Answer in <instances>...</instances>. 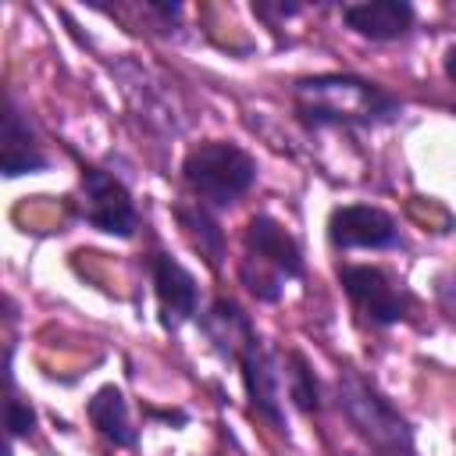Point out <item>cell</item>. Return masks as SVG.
Wrapping results in <instances>:
<instances>
[{
	"label": "cell",
	"instance_id": "obj_1",
	"mask_svg": "<svg viewBox=\"0 0 456 456\" xmlns=\"http://www.w3.org/2000/svg\"><path fill=\"white\" fill-rule=\"evenodd\" d=\"M296 114L314 128H378L399 114V100L356 75H314L296 82Z\"/></svg>",
	"mask_w": 456,
	"mask_h": 456
},
{
	"label": "cell",
	"instance_id": "obj_2",
	"mask_svg": "<svg viewBox=\"0 0 456 456\" xmlns=\"http://www.w3.org/2000/svg\"><path fill=\"white\" fill-rule=\"evenodd\" d=\"M242 246H246V256L239 264V278L264 303H274L285 292V281H292V278L303 274L299 242L271 214L249 217L246 235H242Z\"/></svg>",
	"mask_w": 456,
	"mask_h": 456
},
{
	"label": "cell",
	"instance_id": "obj_3",
	"mask_svg": "<svg viewBox=\"0 0 456 456\" xmlns=\"http://www.w3.org/2000/svg\"><path fill=\"white\" fill-rule=\"evenodd\" d=\"M338 406L378 456H413V431L399 410L356 370L338 374Z\"/></svg>",
	"mask_w": 456,
	"mask_h": 456
},
{
	"label": "cell",
	"instance_id": "obj_4",
	"mask_svg": "<svg viewBox=\"0 0 456 456\" xmlns=\"http://www.w3.org/2000/svg\"><path fill=\"white\" fill-rule=\"evenodd\" d=\"M182 175L200 200H207L210 207H228L256 182V160L242 146L214 139L189 150Z\"/></svg>",
	"mask_w": 456,
	"mask_h": 456
},
{
	"label": "cell",
	"instance_id": "obj_5",
	"mask_svg": "<svg viewBox=\"0 0 456 456\" xmlns=\"http://www.w3.org/2000/svg\"><path fill=\"white\" fill-rule=\"evenodd\" d=\"M338 281L346 289V296L353 299V306L360 310V317L374 328H388L395 321L406 317L410 296L381 271L370 264H346L338 267Z\"/></svg>",
	"mask_w": 456,
	"mask_h": 456
},
{
	"label": "cell",
	"instance_id": "obj_6",
	"mask_svg": "<svg viewBox=\"0 0 456 456\" xmlns=\"http://www.w3.org/2000/svg\"><path fill=\"white\" fill-rule=\"evenodd\" d=\"M82 217L93 228L107 235H121V239L135 235L139 228V214H135L128 189L100 167H82Z\"/></svg>",
	"mask_w": 456,
	"mask_h": 456
},
{
	"label": "cell",
	"instance_id": "obj_7",
	"mask_svg": "<svg viewBox=\"0 0 456 456\" xmlns=\"http://www.w3.org/2000/svg\"><path fill=\"white\" fill-rule=\"evenodd\" d=\"M328 239L335 249H388L399 246V224L381 207L349 203L328 217Z\"/></svg>",
	"mask_w": 456,
	"mask_h": 456
},
{
	"label": "cell",
	"instance_id": "obj_8",
	"mask_svg": "<svg viewBox=\"0 0 456 456\" xmlns=\"http://www.w3.org/2000/svg\"><path fill=\"white\" fill-rule=\"evenodd\" d=\"M150 274H153V292H157V310L160 324L167 331L182 328L192 314H200V285L196 278L167 253H150Z\"/></svg>",
	"mask_w": 456,
	"mask_h": 456
},
{
	"label": "cell",
	"instance_id": "obj_9",
	"mask_svg": "<svg viewBox=\"0 0 456 456\" xmlns=\"http://www.w3.org/2000/svg\"><path fill=\"white\" fill-rule=\"evenodd\" d=\"M242 367V381H246V395L253 403V410L271 424V428H285V413H281V370H278V356L260 342L253 338L239 360Z\"/></svg>",
	"mask_w": 456,
	"mask_h": 456
},
{
	"label": "cell",
	"instance_id": "obj_10",
	"mask_svg": "<svg viewBox=\"0 0 456 456\" xmlns=\"http://www.w3.org/2000/svg\"><path fill=\"white\" fill-rule=\"evenodd\" d=\"M342 21L356 32L367 36L374 43L385 39H399L410 32L413 25V7L406 0H370V4H346L342 7Z\"/></svg>",
	"mask_w": 456,
	"mask_h": 456
},
{
	"label": "cell",
	"instance_id": "obj_11",
	"mask_svg": "<svg viewBox=\"0 0 456 456\" xmlns=\"http://www.w3.org/2000/svg\"><path fill=\"white\" fill-rule=\"evenodd\" d=\"M46 164H50V160H46V153L39 150L32 125H28L25 114L18 110V103L7 100V110H4V175H7V178H18V175L43 171Z\"/></svg>",
	"mask_w": 456,
	"mask_h": 456
},
{
	"label": "cell",
	"instance_id": "obj_12",
	"mask_svg": "<svg viewBox=\"0 0 456 456\" xmlns=\"http://www.w3.org/2000/svg\"><path fill=\"white\" fill-rule=\"evenodd\" d=\"M200 328L207 331V338L228 356V360H239V353L256 338L249 317L239 310V303L232 299H214L207 306V314H200Z\"/></svg>",
	"mask_w": 456,
	"mask_h": 456
},
{
	"label": "cell",
	"instance_id": "obj_13",
	"mask_svg": "<svg viewBox=\"0 0 456 456\" xmlns=\"http://www.w3.org/2000/svg\"><path fill=\"white\" fill-rule=\"evenodd\" d=\"M89 420L96 424V431L114 442V445H135V428L128 420V403L121 395V388L103 385L93 399H89Z\"/></svg>",
	"mask_w": 456,
	"mask_h": 456
},
{
	"label": "cell",
	"instance_id": "obj_14",
	"mask_svg": "<svg viewBox=\"0 0 456 456\" xmlns=\"http://www.w3.org/2000/svg\"><path fill=\"white\" fill-rule=\"evenodd\" d=\"M178 224L185 228L189 242L207 256L210 267H221V256H224V232L217 228V221L203 210V207H178L175 210Z\"/></svg>",
	"mask_w": 456,
	"mask_h": 456
},
{
	"label": "cell",
	"instance_id": "obj_15",
	"mask_svg": "<svg viewBox=\"0 0 456 456\" xmlns=\"http://www.w3.org/2000/svg\"><path fill=\"white\" fill-rule=\"evenodd\" d=\"M285 367L281 370V381L289 388V399L299 406V410H321V385L314 378V370L306 367V360L299 353H289L285 356Z\"/></svg>",
	"mask_w": 456,
	"mask_h": 456
},
{
	"label": "cell",
	"instance_id": "obj_16",
	"mask_svg": "<svg viewBox=\"0 0 456 456\" xmlns=\"http://www.w3.org/2000/svg\"><path fill=\"white\" fill-rule=\"evenodd\" d=\"M32 424H36V413H32L28 403L18 399L14 381H11V395H7V428H11L14 438H25V435H32Z\"/></svg>",
	"mask_w": 456,
	"mask_h": 456
},
{
	"label": "cell",
	"instance_id": "obj_17",
	"mask_svg": "<svg viewBox=\"0 0 456 456\" xmlns=\"http://www.w3.org/2000/svg\"><path fill=\"white\" fill-rule=\"evenodd\" d=\"M253 11L264 14V18H267V14H281V18H289V14H296L299 7H296V4H278V7H271V4H253Z\"/></svg>",
	"mask_w": 456,
	"mask_h": 456
},
{
	"label": "cell",
	"instance_id": "obj_18",
	"mask_svg": "<svg viewBox=\"0 0 456 456\" xmlns=\"http://www.w3.org/2000/svg\"><path fill=\"white\" fill-rule=\"evenodd\" d=\"M445 75H449V82H456V46L445 53Z\"/></svg>",
	"mask_w": 456,
	"mask_h": 456
}]
</instances>
